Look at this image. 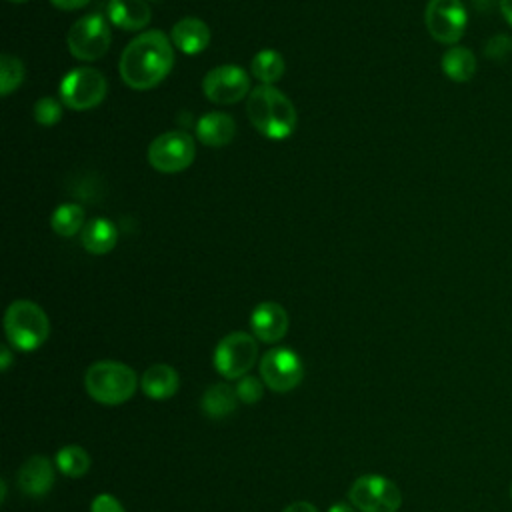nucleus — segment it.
I'll list each match as a JSON object with an SVG mask.
<instances>
[{
	"label": "nucleus",
	"mask_w": 512,
	"mask_h": 512,
	"mask_svg": "<svg viewBox=\"0 0 512 512\" xmlns=\"http://www.w3.org/2000/svg\"><path fill=\"white\" fill-rule=\"evenodd\" d=\"M426 30L440 44H456L468 22L462 0H428L424 12Z\"/></svg>",
	"instance_id": "nucleus-10"
},
{
	"label": "nucleus",
	"mask_w": 512,
	"mask_h": 512,
	"mask_svg": "<svg viewBox=\"0 0 512 512\" xmlns=\"http://www.w3.org/2000/svg\"><path fill=\"white\" fill-rule=\"evenodd\" d=\"M152 18L150 6L146 0H110L108 2V20L128 32L142 30Z\"/></svg>",
	"instance_id": "nucleus-17"
},
{
	"label": "nucleus",
	"mask_w": 512,
	"mask_h": 512,
	"mask_svg": "<svg viewBox=\"0 0 512 512\" xmlns=\"http://www.w3.org/2000/svg\"><path fill=\"white\" fill-rule=\"evenodd\" d=\"M54 484V468L44 456H30L18 470V486L26 496L40 498Z\"/></svg>",
	"instance_id": "nucleus-14"
},
{
	"label": "nucleus",
	"mask_w": 512,
	"mask_h": 512,
	"mask_svg": "<svg viewBox=\"0 0 512 512\" xmlns=\"http://www.w3.org/2000/svg\"><path fill=\"white\" fill-rule=\"evenodd\" d=\"M284 512H318V510H316V506L310 504V502H294V504L286 506Z\"/></svg>",
	"instance_id": "nucleus-31"
},
{
	"label": "nucleus",
	"mask_w": 512,
	"mask_h": 512,
	"mask_svg": "<svg viewBox=\"0 0 512 512\" xmlns=\"http://www.w3.org/2000/svg\"><path fill=\"white\" fill-rule=\"evenodd\" d=\"M58 10H78L86 6L90 0H50Z\"/></svg>",
	"instance_id": "nucleus-30"
},
{
	"label": "nucleus",
	"mask_w": 512,
	"mask_h": 512,
	"mask_svg": "<svg viewBox=\"0 0 512 512\" xmlns=\"http://www.w3.org/2000/svg\"><path fill=\"white\" fill-rule=\"evenodd\" d=\"M170 40L180 52L198 54L210 44V28L204 20L186 16L172 26Z\"/></svg>",
	"instance_id": "nucleus-15"
},
{
	"label": "nucleus",
	"mask_w": 512,
	"mask_h": 512,
	"mask_svg": "<svg viewBox=\"0 0 512 512\" xmlns=\"http://www.w3.org/2000/svg\"><path fill=\"white\" fill-rule=\"evenodd\" d=\"M264 380L256 378V376H242L236 384V394H238V400H242L244 404H254L262 398L264 394Z\"/></svg>",
	"instance_id": "nucleus-27"
},
{
	"label": "nucleus",
	"mask_w": 512,
	"mask_h": 512,
	"mask_svg": "<svg viewBox=\"0 0 512 512\" xmlns=\"http://www.w3.org/2000/svg\"><path fill=\"white\" fill-rule=\"evenodd\" d=\"M258 344L256 338L248 332H230L224 336L214 350V366L218 374L228 380H236L248 374L256 364Z\"/></svg>",
	"instance_id": "nucleus-9"
},
{
	"label": "nucleus",
	"mask_w": 512,
	"mask_h": 512,
	"mask_svg": "<svg viewBox=\"0 0 512 512\" xmlns=\"http://www.w3.org/2000/svg\"><path fill=\"white\" fill-rule=\"evenodd\" d=\"M90 512H124V508L112 494H98L90 504Z\"/></svg>",
	"instance_id": "nucleus-29"
},
{
	"label": "nucleus",
	"mask_w": 512,
	"mask_h": 512,
	"mask_svg": "<svg viewBox=\"0 0 512 512\" xmlns=\"http://www.w3.org/2000/svg\"><path fill=\"white\" fill-rule=\"evenodd\" d=\"M108 92V82L96 68H72L60 80V100L70 110H90L102 104Z\"/></svg>",
	"instance_id": "nucleus-5"
},
{
	"label": "nucleus",
	"mask_w": 512,
	"mask_h": 512,
	"mask_svg": "<svg viewBox=\"0 0 512 512\" xmlns=\"http://www.w3.org/2000/svg\"><path fill=\"white\" fill-rule=\"evenodd\" d=\"M236 402H238L236 388H232L230 384H224V382H216L204 392L202 410L210 418H226L228 414L234 412Z\"/></svg>",
	"instance_id": "nucleus-20"
},
{
	"label": "nucleus",
	"mask_w": 512,
	"mask_h": 512,
	"mask_svg": "<svg viewBox=\"0 0 512 512\" xmlns=\"http://www.w3.org/2000/svg\"><path fill=\"white\" fill-rule=\"evenodd\" d=\"M510 496H512V484H510Z\"/></svg>",
	"instance_id": "nucleus-36"
},
{
	"label": "nucleus",
	"mask_w": 512,
	"mask_h": 512,
	"mask_svg": "<svg viewBox=\"0 0 512 512\" xmlns=\"http://www.w3.org/2000/svg\"><path fill=\"white\" fill-rule=\"evenodd\" d=\"M196 156L194 138L182 130H170L156 136L148 146V162L154 170L174 174L186 170Z\"/></svg>",
	"instance_id": "nucleus-7"
},
{
	"label": "nucleus",
	"mask_w": 512,
	"mask_h": 512,
	"mask_svg": "<svg viewBox=\"0 0 512 512\" xmlns=\"http://www.w3.org/2000/svg\"><path fill=\"white\" fill-rule=\"evenodd\" d=\"M202 92L214 104H236L252 92L250 76L236 64H222L202 78Z\"/></svg>",
	"instance_id": "nucleus-11"
},
{
	"label": "nucleus",
	"mask_w": 512,
	"mask_h": 512,
	"mask_svg": "<svg viewBox=\"0 0 512 512\" xmlns=\"http://www.w3.org/2000/svg\"><path fill=\"white\" fill-rule=\"evenodd\" d=\"M80 240H82V246L86 248V252L96 254V256L108 254L116 246L118 230L106 218H92L80 230Z\"/></svg>",
	"instance_id": "nucleus-19"
},
{
	"label": "nucleus",
	"mask_w": 512,
	"mask_h": 512,
	"mask_svg": "<svg viewBox=\"0 0 512 512\" xmlns=\"http://www.w3.org/2000/svg\"><path fill=\"white\" fill-rule=\"evenodd\" d=\"M62 116V100L44 96L34 104V118L40 126H54Z\"/></svg>",
	"instance_id": "nucleus-26"
},
{
	"label": "nucleus",
	"mask_w": 512,
	"mask_h": 512,
	"mask_svg": "<svg viewBox=\"0 0 512 512\" xmlns=\"http://www.w3.org/2000/svg\"><path fill=\"white\" fill-rule=\"evenodd\" d=\"M352 506L360 512H396L402 504L400 488L380 474H364L348 490Z\"/></svg>",
	"instance_id": "nucleus-6"
},
{
	"label": "nucleus",
	"mask_w": 512,
	"mask_h": 512,
	"mask_svg": "<svg viewBox=\"0 0 512 512\" xmlns=\"http://www.w3.org/2000/svg\"><path fill=\"white\" fill-rule=\"evenodd\" d=\"M146 2H148V0H146ZM150 2H156V0H150Z\"/></svg>",
	"instance_id": "nucleus-37"
},
{
	"label": "nucleus",
	"mask_w": 512,
	"mask_h": 512,
	"mask_svg": "<svg viewBox=\"0 0 512 512\" xmlns=\"http://www.w3.org/2000/svg\"><path fill=\"white\" fill-rule=\"evenodd\" d=\"M284 70H286V62H284L282 54L272 48L260 50L250 62L252 76L258 78L266 86H272L274 82H278L284 76Z\"/></svg>",
	"instance_id": "nucleus-22"
},
{
	"label": "nucleus",
	"mask_w": 512,
	"mask_h": 512,
	"mask_svg": "<svg viewBox=\"0 0 512 512\" xmlns=\"http://www.w3.org/2000/svg\"><path fill=\"white\" fill-rule=\"evenodd\" d=\"M178 372L168 364H152L144 370L140 378V386L146 396L154 400H166L178 390Z\"/></svg>",
	"instance_id": "nucleus-18"
},
{
	"label": "nucleus",
	"mask_w": 512,
	"mask_h": 512,
	"mask_svg": "<svg viewBox=\"0 0 512 512\" xmlns=\"http://www.w3.org/2000/svg\"><path fill=\"white\" fill-rule=\"evenodd\" d=\"M484 52L488 58H492L496 62H504V60H508V56H512V38L506 34H498L492 40H488Z\"/></svg>",
	"instance_id": "nucleus-28"
},
{
	"label": "nucleus",
	"mask_w": 512,
	"mask_h": 512,
	"mask_svg": "<svg viewBox=\"0 0 512 512\" xmlns=\"http://www.w3.org/2000/svg\"><path fill=\"white\" fill-rule=\"evenodd\" d=\"M500 12L506 18V22L512 26V0H500Z\"/></svg>",
	"instance_id": "nucleus-32"
},
{
	"label": "nucleus",
	"mask_w": 512,
	"mask_h": 512,
	"mask_svg": "<svg viewBox=\"0 0 512 512\" xmlns=\"http://www.w3.org/2000/svg\"><path fill=\"white\" fill-rule=\"evenodd\" d=\"M260 376L274 392H288L300 384L304 366L294 350L272 348L260 360Z\"/></svg>",
	"instance_id": "nucleus-12"
},
{
	"label": "nucleus",
	"mask_w": 512,
	"mask_h": 512,
	"mask_svg": "<svg viewBox=\"0 0 512 512\" xmlns=\"http://www.w3.org/2000/svg\"><path fill=\"white\" fill-rule=\"evenodd\" d=\"M328 512H354V510L348 504H334V506H330Z\"/></svg>",
	"instance_id": "nucleus-34"
},
{
	"label": "nucleus",
	"mask_w": 512,
	"mask_h": 512,
	"mask_svg": "<svg viewBox=\"0 0 512 512\" xmlns=\"http://www.w3.org/2000/svg\"><path fill=\"white\" fill-rule=\"evenodd\" d=\"M50 226L58 236H74L84 228V208L80 204H62L54 210Z\"/></svg>",
	"instance_id": "nucleus-23"
},
{
	"label": "nucleus",
	"mask_w": 512,
	"mask_h": 512,
	"mask_svg": "<svg viewBox=\"0 0 512 512\" xmlns=\"http://www.w3.org/2000/svg\"><path fill=\"white\" fill-rule=\"evenodd\" d=\"M174 66V44L160 30L138 34L122 50L118 70L124 84L132 90H150L158 86Z\"/></svg>",
	"instance_id": "nucleus-1"
},
{
	"label": "nucleus",
	"mask_w": 512,
	"mask_h": 512,
	"mask_svg": "<svg viewBox=\"0 0 512 512\" xmlns=\"http://www.w3.org/2000/svg\"><path fill=\"white\" fill-rule=\"evenodd\" d=\"M246 114L250 124L266 138L284 140L296 128V108L286 94L274 86H258L248 94Z\"/></svg>",
	"instance_id": "nucleus-2"
},
{
	"label": "nucleus",
	"mask_w": 512,
	"mask_h": 512,
	"mask_svg": "<svg viewBox=\"0 0 512 512\" xmlns=\"http://www.w3.org/2000/svg\"><path fill=\"white\" fill-rule=\"evenodd\" d=\"M4 330L10 344L22 352L40 348L50 334L46 312L32 300H14L4 314Z\"/></svg>",
	"instance_id": "nucleus-4"
},
{
	"label": "nucleus",
	"mask_w": 512,
	"mask_h": 512,
	"mask_svg": "<svg viewBox=\"0 0 512 512\" xmlns=\"http://www.w3.org/2000/svg\"><path fill=\"white\" fill-rule=\"evenodd\" d=\"M110 26L102 14H86L68 30V50L78 60H98L110 48Z\"/></svg>",
	"instance_id": "nucleus-8"
},
{
	"label": "nucleus",
	"mask_w": 512,
	"mask_h": 512,
	"mask_svg": "<svg viewBox=\"0 0 512 512\" xmlns=\"http://www.w3.org/2000/svg\"><path fill=\"white\" fill-rule=\"evenodd\" d=\"M236 134V122L226 112H208L196 122V136L204 146L220 148L232 142Z\"/></svg>",
	"instance_id": "nucleus-16"
},
{
	"label": "nucleus",
	"mask_w": 512,
	"mask_h": 512,
	"mask_svg": "<svg viewBox=\"0 0 512 512\" xmlns=\"http://www.w3.org/2000/svg\"><path fill=\"white\" fill-rule=\"evenodd\" d=\"M252 334L262 342H278L288 332V312L278 302H260L250 314Z\"/></svg>",
	"instance_id": "nucleus-13"
},
{
	"label": "nucleus",
	"mask_w": 512,
	"mask_h": 512,
	"mask_svg": "<svg viewBox=\"0 0 512 512\" xmlns=\"http://www.w3.org/2000/svg\"><path fill=\"white\" fill-rule=\"evenodd\" d=\"M0 356H2V370H8V366H10V360H12V354H10V348L8 346H2L0 348Z\"/></svg>",
	"instance_id": "nucleus-33"
},
{
	"label": "nucleus",
	"mask_w": 512,
	"mask_h": 512,
	"mask_svg": "<svg viewBox=\"0 0 512 512\" xmlns=\"http://www.w3.org/2000/svg\"><path fill=\"white\" fill-rule=\"evenodd\" d=\"M86 392L100 404L118 406L132 398L138 380L136 372L116 360H100L94 362L84 376Z\"/></svg>",
	"instance_id": "nucleus-3"
},
{
	"label": "nucleus",
	"mask_w": 512,
	"mask_h": 512,
	"mask_svg": "<svg viewBox=\"0 0 512 512\" xmlns=\"http://www.w3.org/2000/svg\"><path fill=\"white\" fill-rule=\"evenodd\" d=\"M56 466L58 470L68 478H80L90 468V456L82 446L68 444L58 450L56 454Z\"/></svg>",
	"instance_id": "nucleus-24"
},
{
	"label": "nucleus",
	"mask_w": 512,
	"mask_h": 512,
	"mask_svg": "<svg viewBox=\"0 0 512 512\" xmlns=\"http://www.w3.org/2000/svg\"><path fill=\"white\" fill-rule=\"evenodd\" d=\"M10 2H26V0H10Z\"/></svg>",
	"instance_id": "nucleus-35"
},
{
	"label": "nucleus",
	"mask_w": 512,
	"mask_h": 512,
	"mask_svg": "<svg viewBox=\"0 0 512 512\" xmlns=\"http://www.w3.org/2000/svg\"><path fill=\"white\" fill-rule=\"evenodd\" d=\"M24 80V64L12 54L0 56V94L10 96Z\"/></svg>",
	"instance_id": "nucleus-25"
},
{
	"label": "nucleus",
	"mask_w": 512,
	"mask_h": 512,
	"mask_svg": "<svg viewBox=\"0 0 512 512\" xmlns=\"http://www.w3.org/2000/svg\"><path fill=\"white\" fill-rule=\"evenodd\" d=\"M442 72L454 82H468L476 72V58L464 46H452L442 56Z\"/></svg>",
	"instance_id": "nucleus-21"
}]
</instances>
